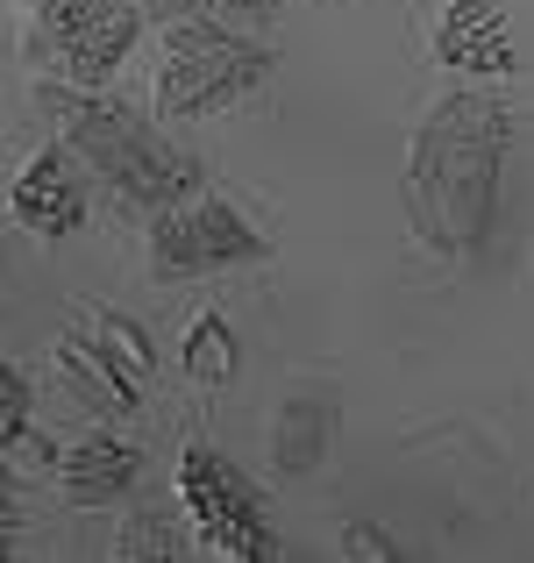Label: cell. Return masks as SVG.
<instances>
[{
    "label": "cell",
    "mask_w": 534,
    "mask_h": 563,
    "mask_svg": "<svg viewBox=\"0 0 534 563\" xmlns=\"http://www.w3.org/2000/svg\"><path fill=\"white\" fill-rule=\"evenodd\" d=\"M499 165H507V108L492 93H449L421 122L407 157V214L427 250L464 257L492 229Z\"/></svg>",
    "instance_id": "1"
},
{
    "label": "cell",
    "mask_w": 534,
    "mask_h": 563,
    "mask_svg": "<svg viewBox=\"0 0 534 563\" xmlns=\"http://www.w3.org/2000/svg\"><path fill=\"white\" fill-rule=\"evenodd\" d=\"M43 108L57 114L65 143L114 186L122 207H143V214L157 221L165 207H178V200L200 192V157L178 151V143H157V129H143L122 100L93 93V86L51 79V86H43Z\"/></svg>",
    "instance_id": "2"
},
{
    "label": "cell",
    "mask_w": 534,
    "mask_h": 563,
    "mask_svg": "<svg viewBox=\"0 0 534 563\" xmlns=\"http://www.w3.org/2000/svg\"><path fill=\"white\" fill-rule=\"evenodd\" d=\"M264 79H271V51L264 43L235 36L214 14H192V22H171L151 100H157V114H221L243 93H257Z\"/></svg>",
    "instance_id": "3"
},
{
    "label": "cell",
    "mask_w": 534,
    "mask_h": 563,
    "mask_svg": "<svg viewBox=\"0 0 534 563\" xmlns=\"http://www.w3.org/2000/svg\"><path fill=\"white\" fill-rule=\"evenodd\" d=\"M178 499H186V514L200 521V542L214 556H235V563L278 556V536H271V514H264L257 485H249L221 450L192 442V450L178 456Z\"/></svg>",
    "instance_id": "4"
},
{
    "label": "cell",
    "mask_w": 534,
    "mask_h": 563,
    "mask_svg": "<svg viewBox=\"0 0 534 563\" xmlns=\"http://www.w3.org/2000/svg\"><path fill=\"white\" fill-rule=\"evenodd\" d=\"M143 14L129 0H36V57L65 86H100L136 51Z\"/></svg>",
    "instance_id": "5"
},
{
    "label": "cell",
    "mask_w": 534,
    "mask_h": 563,
    "mask_svg": "<svg viewBox=\"0 0 534 563\" xmlns=\"http://www.w3.org/2000/svg\"><path fill=\"white\" fill-rule=\"evenodd\" d=\"M151 257L165 278H192V272H221V264H257L271 257V235L249 229L243 214H235L229 200H178L157 214L151 229Z\"/></svg>",
    "instance_id": "6"
},
{
    "label": "cell",
    "mask_w": 534,
    "mask_h": 563,
    "mask_svg": "<svg viewBox=\"0 0 534 563\" xmlns=\"http://www.w3.org/2000/svg\"><path fill=\"white\" fill-rule=\"evenodd\" d=\"M435 57L456 71H521V51H513V29L499 14V0H449L442 8V29H435Z\"/></svg>",
    "instance_id": "7"
},
{
    "label": "cell",
    "mask_w": 534,
    "mask_h": 563,
    "mask_svg": "<svg viewBox=\"0 0 534 563\" xmlns=\"http://www.w3.org/2000/svg\"><path fill=\"white\" fill-rule=\"evenodd\" d=\"M71 143L65 151H43V157H29L22 172H14V221L22 229H36V235H71L86 221V179L71 172Z\"/></svg>",
    "instance_id": "8"
},
{
    "label": "cell",
    "mask_w": 534,
    "mask_h": 563,
    "mask_svg": "<svg viewBox=\"0 0 534 563\" xmlns=\"http://www.w3.org/2000/svg\"><path fill=\"white\" fill-rule=\"evenodd\" d=\"M57 485H65L71 507H100V499H122L136 485V450L122 435H86L57 456Z\"/></svg>",
    "instance_id": "9"
},
{
    "label": "cell",
    "mask_w": 534,
    "mask_h": 563,
    "mask_svg": "<svg viewBox=\"0 0 534 563\" xmlns=\"http://www.w3.org/2000/svg\"><path fill=\"white\" fill-rule=\"evenodd\" d=\"M329 435H335V399H321V393L286 399V413H278V464L314 471L329 456Z\"/></svg>",
    "instance_id": "10"
},
{
    "label": "cell",
    "mask_w": 534,
    "mask_h": 563,
    "mask_svg": "<svg viewBox=\"0 0 534 563\" xmlns=\"http://www.w3.org/2000/svg\"><path fill=\"white\" fill-rule=\"evenodd\" d=\"M114 556L122 563H171V556H186V536L171 528V514H157V507H136L129 514V528H122V542H114Z\"/></svg>",
    "instance_id": "11"
},
{
    "label": "cell",
    "mask_w": 534,
    "mask_h": 563,
    "mask_svg": "<svg viewBox=\"0 0 534 563\" xmlns=\"http://www.w3.org/2000/svg\"><path fill=\"white\" fill-rule=\"evenodd\" d=\"M186 372L200 378V385H229V372H235V335H229V321H221V314H200V321H192V335H186Z\"/></svg>",
    "instance_id": "12"
},
{
    "label": "cell",
    "mask_w": 534,
    "mask_h": 563,
    "mask_svg": "<svg viewBox=\"0 0 534 563\" xmlns=\"http://www.w3.org/2000/svg\"><path fill=\"white\" fill-rule=\"evenodd\" d=\"M278 0H157V22H192V14H271Z\"/></svg>",
    "instance_id": "13"
},
{
    "label": "cell",
    "mask_w": 534,
    "mask_h": 563,
    "mask_svg": "<svg viewBox=\"0 0 534 563\" xmlns=\"http://www.w3.org/2000/svg\"><path fill=\"white\" fill-rule=\"evenodd\" d=\"M22 428H29V378H22V372L8 364V378H0V435L14 442Z\"/></svg>",
    "instance_id": "14"
}]
</instances>
